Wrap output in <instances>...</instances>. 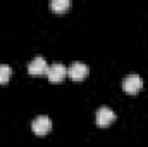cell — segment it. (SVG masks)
Listing matches in <instances>:
<instances>
[{
    "label": "cell",
    "instance_id": "8",
    "mask_svg": "<svg viewBox=\"0 0 148 147\" xmlns=\"http://www.w3.org/2000/svg\"><path fill=\"white\" fill-rule=\"evenodd\" d=\"M12 74V69L9 64H0V83H7Z\"/></svg>",
    "mask_w": 148,
    "mask_h": 147
},
{
    "label": "cell",
    "instance_id": "2",
    "mask_svg": "<svg viewBox=\"0 0 148 147\" xmlns=\"http://www.w3.org/2000/svg\"><path fill=\"white\" fill-rule=\"evenodd\" d=\"M31 128L36 135H45L52 130V119L47 114H38L31 123Z\"/></svg>",
    "mask_w": 148,
    "mask_h": 147
},
{
    "label": "cell",
    "instance_id": "6",
    "mask_svg": "<svg viewBox=\"0 0 148 147\" xmlns=\"http://www.w3.org/2000/svg\"><path fill=\"white\" fill-rule=\"evenodd\" d=\"M47 69H48V64H47V61H45L43 55H36V57H33V59L29 61V64H28V71H29L31 74L47 73Z\"/></svg>",
    "mask_w": 148,
    "mask_h": 147
},
{
    "label": "cell",
    "instance_id": "5",
    "mask_svg": "<svg viewBox=\"0 0 148 147\" xmlns=\"http://www.w3.org/2000/svg\"><path fill=\"white\" fill-rule=\"evenodd\" d=\"M67 74L73 78L74 81H81L86 78L88 74V66L83 62V61H74L73 64L67 68Z\"/></svg>",
    "mask_w": 148,
    "mask_h": 147
},
{
    "label": "cell",
    "instance_id": "4",
    "mask_svg": "<svg viewBox=\"0 0 148 147\" xmlns=\"http://www.w3.org/2000/svg\"><path fill=\"white\" fill-rule=\"evenodd\" d=\"M114 119H115V112H114L109 106H100V107L97 109V125H98V126L105 128V126L110 125Z\"/></svg>",
    "mask_w": 148,
    "mask_h": 147
},
{
    "label": "cell",
    "instance_id": "3",
    "mask_svg": "<svg viewBox=\"0 0 148 147\" xmlns=\"http://www.w3.org/2000/svg\"><path fill=\"white\" fill-rule=\"evenodd\" d=\"M67 74V68L62 64V62H53V64H48V69H47V76L52 83H57V81H62Z\"/></svg>",
    "mask_w": 148,
    "mask_h": 147
},
{
    "label": "cell",
    "instance_id": "7",
    "mask_svg": "<svg viewBox=\"0 0 148 147\" xmlns=\"http://www.w3.org/2000/svg\"><path fill=\"white\" fill-rule=\"evenodd\" d=\"M69 5H71V2H69V0H50V7H52L53 10H57V12L66 10Z\"/></svg>",
    "mask_w": 148,
    "mask_h": 147
},
{
    "label": "cell",
    "instance_id": "1",
    "mask_svg": "<svg viewBox=\"0 0 148 147\" xmlns=\"http://www.w3.org/2000/svg\"><path fill=\"white\" fill-rule=\"evenodd\" d=\"M141 87H143V80H141L140 74H136V73L127 74V76L122 80V88H124L127 94H138V92L141 90Z\"/></svg>",
    "mask_w": 148,
    "mask_h": 147
}]
</instances>
